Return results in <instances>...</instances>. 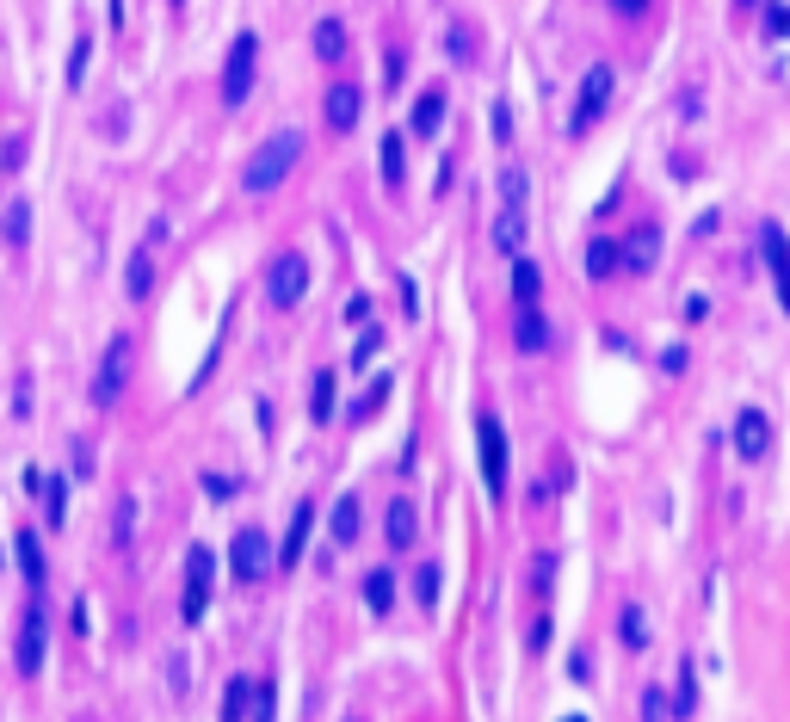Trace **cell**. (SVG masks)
Listing matches in <instances>:
<instances>
[{"label":"cell","instance_id":"f6af8a7d","mask_svg":"<svg viewBox=\"0 0 790 722\" xmlns=\"http://www.w3.org/2000/svg\"><path fill=\"white\" fill-rule=\"evenodd\" d=\"M760 7H766V31H772V38H778V31L790 25V13H784V0H760Z\"/></svg>","mask_w":790,"mask_h":722},{"label":"cell","instance_id":"f1b7e54d","mask_svg":"<svg viewBox=\"0 0 790 722\" xmlns=\"http://www.w3.org/2000/svg\"><path fill=\"white\" fill-rule=\"evenodd\" d=\"M698 710V667H692V655L679 661V685H673V710L667 716H692Z\"/></svg>","mask_w":790,"mask_h":722},{"label":"cell","instance_id":"f5cc1de1","mask_svg":"<svg viewBox=\"0 0 790 722\" xmlns=\"http://www.w3.org/2000/svg\"><path fill=\"white\" fill-rule=\"evenodd\" d=\"M173 7H186V0H173Z\"/></svg>","mask_w":790,"mask_h":722},{"label":"cell","instance_id":"d6a6232c","mask_svg":"<svg viewBox=\"0 0 790 722\" xmlns=\"http://www.w3.org/2000/svg\"><path fill=\"white\" fill-rule=\"evenodd\" d=\"M618 636H624V648H649V618H642V605L618 611Z\"/></svg>","mask_w":790,"mask_h":722},{"label":"cell","instance_id":"9a60e30c","mask_svg":"<svg viewBox=\"0 0 790 722\" xmlns=\"http://www.w3.org/2000/svg\"><path fill=\"white\" fill-rule=\"evenodd\" d=\"M25 482H31V494H38V507H44V519H50V531L68 519V482L62 476H50L44 482V469H25Z\"/></svg>","mask_w":790,"mask_h":722},{"label":"cell","instance_id":"e0dca14e","mask_svg":"<svg viewBox=\"0 0 790 722\" xmlns=\"http://www.w3.org/2000/svg\"><path fill=\"white\" fill-rule=\"evenodd\" d=\"M488 241H494V254H525V210H507V204H500L494 210V229H488Z\"/></svg>","mask_w":790,"mask_h":722},{"label":"cell","instance_id":"7dc6e473","mask_svg":"<svg viewBox=\"0 0 790 722\" xmlns=\"http://www.w3.org/2000/svg\"><path fill=\"white\" fill-rule=\"evenodd\" d=\"M204 488H210V500H235V482L229 476H204Z\"/></svg>","mask_w":790,"mask_h":722},{"label":"cell","instance_id":"db71d44e","mask_svg":"<svg viewBox=\"0 0 790 722\" xmlns=\"http://www.w3.org/2000/svg\"><path fill=\"white\" fill-rule=\"evenodd\" d=\"M574 722H581V716H574Z\"/></svg>","mask_w":790,"mask_h":722},{"label":"cell","instance_id":"9c48e42d","mask_svg":"<svg viewBox=\"0 0 790 722\" xmlns=\"http://www.w3.org/2000/svg\"><path fill=\"white\" fill-rule=\"evenodd\" d=\"M44 648H50V624H44V599L31 593V605H25V624H19V673L25 679H38L44 673Z\"/></svg>","mask_w":790,"mask_h":722},{"label":"cell","instance_id":"83f0119b","mask_svg":"<svg viewBox=\"0 0 790 722\" xmlns=\"http://www.w3.org/2000/svg\"><path fill=\"white\" fill-rule=\"evenodd\" d=\"M581 266H587V278H612V272H618V241H612V235H593Z\"/></svg>","mask_w":790,"mask_h":722},{"label":"cell","instance_id":"b9f144b4","mask_svg":"<svg viewBox=\"0 0 790 722\" xmlns=\"http://www.w3.org/2000/svg\"><path fill=\"white\" fill-rule=\"evenodd\" d=\"M13 414H19V420L31 414V371H19V377H13Z\"/></svg>","mask_w":790,"mask_h":722},{"label":"cell","instance_id":"c3c4849f","mask_svg":"<svg viewBox=\"0 0 790 722\" xmlns=\"http://www.w3.org/2000/svg\"><path fill=\"white\" fill-rule=\"evenodd\" d=\"M612 13L618 19H642V13H649V0H612Z\"/></svg>","mask_w":790,"mask_h":722},{"label":"cell","instance_id":"6da1fadb","mask_svg":"<svg viewBox=\"0 0 790 722\" xmlns=\"http://www.w3.org/2000/svg\"><path fill=\"white\" fill-rule=\"evenodd\" d=\"M303 149H309V142H303V130H272V136L260 142V149L247 155V167H241V192H247V198H266V192H278L284 179L297 173Z\"/></svg>","mask_w":790,"mask_h":722},{"label":"cell","instance_id":"277c9868","mask_svg":"<svg viewBox=\"0 0 790 722\" xmlns=\"http://www.w3.org/2000/svg\"><path fill=\"white\" fill-rule=\"evenodd\" d=\"M254 75H260V38H254V31H241V38L229 44V56H223V105H247Z\"/></svg>","mask_w":790,"mask_h":722},{"label":"cell","instance_id":"2e32d148","mask_svg":"<svg viewBox=\"0 0 790 722\" xmlns=\"http://www.w3.org/2000/svg\"><path fill=\"white\" fill-rule=\"evenodd\" d=\"M13 544H19V568H25V587H31V593H44V587H50V562H44V537H38V531H19V537H13Z\"/></svg>","mask_w":790,"mask_h":722},{"label":"cell","instance_id":"ffe728a7","mask_svg":"<svg viewBox=\"0 0 790 722\" xmlns=\"http://www.w3.org/2000/svg\"><path fill=\"white\" fill-rule=\"evenodd\" d=\"M149 291H155V260H149V241L130 254V266H124V297L130 303H149Z\"/></svg>","mask_w":790,"mask_h":722},{"label":"cell","instance_id":"8d00e7d4","mask_svg":"<svg viewBox=\"0 0 790 722\" xmlns=\"http://www.w3.org/2000/svg\"><path fill=\"white\" fill-rule=\"evenodd\" d=\"M130 531H136V500L118 494V519H112V544H118V550H130Z\"/></svg>","mask_w":790,"mask_h":722},{"label":"cell","instance_id":"44dd1931","mask_svg":"<svg viewBox=\"0 0 790 722\" xmlns=\"http://www.w3.org/2000/svg\"><path fill=\"white\" fill-rule=\"evenodd\" d=\"M525 303H544V266L513 254V309H525Z\"/></svg>","mask_w":790,"mask_h":722},{"label":"cell","instance_id":"7bdbcfd3","mask_svg":"<svg viewBox=\"0 0 790 722\" xmlns=\"http://www.w3.org/2000/svg\"><path fill=\"white\" fill-rule=\"evenodd\" d=\"M25 149H31V142H25V136H13L7 149H0V167H7V173H19V167H25Z\"/></svg>","mask_w":790,"mask_h":722},{"label":"cell","instance_id":"8992f818","mask_svg":"<svg viewBox=\"0 0 790 722\" xmlns=\"http://www.w3.org/2000/svg\"><path fill=\"white\" fill-rule=\"evenodd\" d=\"M272 537L260 531V525H247V531H235L229 537V568H235V581L241 587H254V581H266V574H272Z\"/></svg>","mask_w":790,"mask_h":722},{"label":"cell","instance_id":"ee69618b","mask_svg":"<svg viewBox=\"0 0 790 722\" xmlns=\"http://www.w3.org/2000/svg\"><path fill=\"white\" fill-rule=\"evenodd\" d=\"M383 395H389V377H377V383L365 389V402H358V414H352V420H365V414H377V402H383Z\"/></svg>","mask_w":790,"mask_h":722},{"label":"cell","instance_id":"484cf974","mask_svg":"<svg viewBox=\"0 0 790 722\" xmlns=\"http://www.w3.org/2000/svg\"><path fill=\"white\" fill-rule=\"evenodd\" d=\"M445 50H451L457 68H470V62H476V25H470V19H451V25H445Z\"/></svg>","mask_w":790,"mask_h":722},{"label":"cell","instance_id":"d4e9b609","mask_svg":"<svg viewBox=\"0 0 790 722\" xmlns=\"http://www.w3.org/2000/svg\"><path fill=\"white\" fill-rule=\"evenodd\" d=\"M500 204H507V210H531V179H525L519 161L500 167Z\"/></svg>","mask_w":790,"mask_h":722},{"label":"cell","instance_id":"30bf717a","mask_svg":"<svg viewBox=\"0 0 790 722\" xmlns=\"http://www.w3.org/2000/svg\"><path fill=\"white\" fill-rule=\"evenodd\" d=\"M618 266L624 272H655L661 266V229L655 223H636L630 241H618Z\"/></svg>","mask_w":790,"mask_h":722},{"label":"cell","instance_id":"5b68a950","mask_svg":"<svg viewBox=\"0 0 790 722\" xmlns=\"http://www.w3.org/2000/svg\"><path fill=\"white\" fill-rule=\"evenodd\" d=\"M612 87H618L612 62H593L587 75H581V99H574V118H568V130H574V136H587V130L605 118V105H612Z\"/></svg>","mask_w":790,"mask_h":722},{"label":"cell","instance_id":"ac0fdd59","mask_svg":"<svg viewBox=\"0 0 790 722\" xmlns=\"http://www.w3.org/2000/svg\"><path fill=\"white\" fill-rule=\"evenodd\" d=\"M445 130V87H426L414 99V118H408V136H439Z\"/></svg>","mask_w":790,"mask_h":722},{"label":"cell","instance_id":"f907efd6","mask_svg":"<svg viewBox=\"0 0 790 722\" xmlns=\"http://www.w3.org/2000/svg\"><path fill=\"white\" fill-rule=\"evenodd\" d=\"M550 642V611H544V618H531V648H544Z\"/></svg>","mask_w":790,"mask_h":722},{"label":"cell","instance_id":"816d5d0a","mask_svg":"<svg viewBox=\"0 0 790 722\" xmlns=\"http://www.w3.org/2000/svg\"><path fill=\"white\" fill-rule=\"evenodd\" d=\"M741 7H760V0H741Z\"/></svg>","mask_w":790,"mask_h":722},{"label":"cell","instance_id":"5bb4252c","mask_svg":"<svg viewBox=\"0 0 790 722\" xmlns=\"http://www.w3.org/2000/svg\"><path fill=\"white\" fill-rule=\"evenodd\" d=\"M309 531H315V500H297L291 525H284V544H272V556H278V562H297V556L309 550Z\"/></svg>","mask_w":790,"mask_h":722},{"label":"cell","instance_id":"60d3db41","mask_svg":"<svg viewBox=\"0 0 790 722\" xmlns=\"http://www.w3.org/2000/svg\"><path fill=\"white\" fill-rule=\"evenodd\" d=\"M642 722H667V698H661V685H649V692H642Z\"/></svg>","mask_w":790,"mask_h":722},{"label":"cell","instance_id":"f35d334b","mask_svg":"<svg viewBox=\"0 0 790 722\" xmlns=\"http://www.w3.org/2000/svg\"><path fill=\"white\" fill-rule=\"evenodd\" d=\"M402 81H408V50H389V56H383V87L395 93Z\"/></svg>","mask_w":790,"mask_h":722},{"label":"cell","instance_id":"1f68e13d","mask_svg":"<svg viewBox=\"0 0 790 722\" xmlns=\"http://www.w3.org/2000/svg\"><path fill=\"white\" fill-rule=\"evenodd\" d=\"M760 260H766V272L784 284V229H778V223H766V229H760Z\"/></svg>","mask_w":790,"mask_h":722},{"label":"cell","instance_id":"e575fe53","mask_svg":"<svg viewBox=\"0 0 790 722\" xmlns=\"http://www.w3.org/2000/svg\"><path fill=\"white\" fill-rule=\"evenodd\" d=\"M439 581H445V568H439V562H420V574H414V599H420L426 611L439 605Z\"/></svg>","mask_w":790,"mask_h":722},{"label":"cell","instance_id":"bcb514c9","mask_svg":"<svg viewBox=\"0 0 790 722\" xmlns=\"http://www.w3.org/2000/svg\"><path fill=\"white\" fill-rule=\"evenodd\" d=\"M346 321H352V328H365V321H371V297H352L346 303Z\"/></svg>","mask_w":790,"mask_h":722},{"label":"cell","instance_id":"52a82bcc","mask_svg":"<svg viewBox=\"0 0 790 722\" xmlns=\"http://www.w3.org/2000/svg\"><path fill=\"white\" fill-rule=\"evenodd\" d=\"M476 445H482V488L488 500H507V426L494 414H476Z\"/></svg>","mask_w":790,"mask_h":722},{"label":"cell","instance_id":"836d02e7","mask_svg":"<svg viewBox=\"0 0 790 722\" xmlns=\"http://www.w3.org/2000/svg\"><path fill=\"white\" fill-rule=\"evenodd\" d=\"M247 716H254V722H272L278 716V685L272 679H254V692H247Z\"/></svg>","mask_w":790,"mask_h":722},{"label":"cell","instance_id":"7402d4cb","mask_svg":"<svg viewBox=\"0 0 790 722\" xmlns=\"http://www.w3.org/2000/svg\"><path fill=\"white\" fill-rule=\"evenodd\" d=\"M309 44H315L321 62H340L346 44H352V38H346V19H334V13H328V19H315V38H309Z\"/></svg>","mask_w":790,"mask_h":722},{"label":"cell","instance_id":"ba28073f","mask_svg":"<svg viewBox=\"0 0 790 722\" xmlns=\"http://www.w3.org/2000/svg\"><path fill=\"white\" fill-rule=\"evenodd\" d=\"M210 581H217V556H210L204 544H192V556H186V599H179V618L186 624H198L210 611Z\"/></svg>","mask_w":790,"mask_h":722},{"label":"cell","instance_id":"4fadbf2b","mask_svg":"<svg viewBox=\"0 0 790 722\" xmlns=\"http://www.w3.org/2000/svg\"><path fill=\"white\" fill-rule=\"evenodd\" d=\"M513 346L519 352H550V321H544V309L537 303H525V309H513Z\"/></svg>","mask_w":790,"mask_h":722},{"label":"cell","instance_id":"7a4b0ae2","mask_svg":"<svg viewBox=\"0 0 790 722\" xmlns=\"http://www.w3.org/2000/svg\"><path fill=\"white\" fill-rule=\"evenodd\" d=\"M130 365H136V340L130 334H112L93 365V383H87V402L93 408H118L124 402V383H130Z\"/></svg>","mask_w":790,"mask_h":722},{"label":"cell","instance_id":"cb8c5ba5","mask_svg":"<svg viewBox=\"0 0 790 722\" xmlns=\"http://www.w3.org/2000/svg\"><path fill=\"white\" fill-rule=\"evenodd\" d=\"M0 241L25 247L31 241V198H7V216H0Z\"/></svg>","mask_w":790,"mask_h":722},{"label":"cell","instance_id":"681fc988","mask_svg":"<svg viewBox=\"0 0 790 722\" xmlns=\"http://www.w3.org/2000/svg\"><path fill=\"white\" fill-rule=\"evenodd\" d=\"M488 124H494V136H500V142L513 136V118H507V105H494V118H488Z\"/></svg>","mask_w":790,"mask_h":722},{"label":"cell","instance_id":"d590c367","mask_svg":"<svg viewBox=\"0 0 790 722\" xmlns=\"http://www.w3.org/2000/svg\"><path fill=\"white\" fill-rule=\"evenodd\" d=\"M247 692H254V679H229L223 685V722H247Z\"/></svg>","mask_w":790,"mask_h":722},{"label":"cell","instance_id":"3957f363","mask_svg":"<svg viewBox=\"0 0 790 722\" xmlns=\"http://www.w3.org/2000/svg\"><path fill=\"white\" fill-rule=\"evenodd\" d=\"M309 297V260L297 254V247H284V254H272L266 266V303L272 309H297Z\"/></svg>","mask_w":790,"mask_h":722},{"label":"cell","instance_id":"8fae6325","mask_svg":"<svg viewBox=\"0 0 790 722\" xmlns=\"http://www.w3.org/2000/svg\"><path fill=\"white\" fill-rule=\"evenodd\" d=\"M735 451H741L747 463H760V457L772 451V420H766V408H741V414H735Z\"/></svg>","mask_w":790,"mask_h":722},{"label":"cell","instance_id":"74e56055","mask_svg":"<svg viewBox=\"0 0 790 722\" xmlns=\"http://www.w3.org/2000/svg\"><path fill=\"white\" fill-rule=\"evenodd\" d=\"M377 352H383V334H377V328H365V334H358V346H352V371H365Z\"/></svg>","mask_w":790,"mask_h":722},{"label":"cell","instance_id":"d6986e66","mask_svg":"<svg viewBox=\"0 0 790 722\" xmlns=\"http://www.w3.org/2000/svg\"><path fill=\"white\" fill-rule=\"evenodd\" d=\"M321 112H328L334 130H352L358 118H365V93L358 87H328V105H321Z\"/></svg>","mask_w":790,"mask_h":722},{"label":"cell","instance_id":"603a6c76","mask_svg":"<svg viewBox=\"0 0 790 722\" xmlns=\"http://www.w3.org/2000/svg\"><path fill=\"white\" fill-rule=\"evenodd\" d=\"M377 149H383V161H377V167H383V186H402V179H408V136L389 130Z\"/></svg>","mask_w":790,"mask_h":722},{"label":"cell","instance_id":"4316f807","mask_svg":"<svg viewBox=\"0 0 790 722\" xmlns=\"http://www.w3.org/2000/svg\"><path fill=\"white\" fill-rule=\"evenodd\" d=\"M334 395H340V377H334V371H315V389H309V420L328 426V420H334Z\"/></svg>","mask_w":790,"mask_h":722},{"label":"cell","instance_id":"f546056e","mask_svg":"<svg viewBox=\"0 0 790 722\" xmlns=\"http://www.w3.org/2000/svg\"><path fill=\"white\" fill-rule=\"evenodd\" d=\"M358 525H365V513H358V500L346 494L340 507H334V544H346V550H352V544H358Z\"/></svg>","mask_w":790,"mask_h":722},{"label":"cell","instance_id":"ab89813d","mask_svg":"<svg viewBox=\"0 0 790 722\" xmlns=\"http://www.w3.org/2000/svg\"><path fill=\"white\" fill-rule=\"evenodd\" d=\"M87 50H93V38H75V56H68V87H81V75H87Z\"/></svg>","mask_w":790,"mask_h":722},{"label":"cell","instance_id":"7c38bea8","mask_svg":"<svg viewBox=\"0 0 790 722\" xmlns=\"http://www.w3.org/2000/svg\"><path fill=\"white\" fill-rule=\"evenodd\" d=\"M414 537H420V507H414L408 494H395L389 513H383V544L389 550H414Z\"/></svg>","mask_w":790,"mask_h":722},{"label":"cell","instance_id":"4dcf8cb0","mask_svg":"<svg viewBox=\"0 0 790 722\" xmlns=\"http://www.w3.org/2000/svg\"><path fill=\"white\" fill-rule=\"evenodd\" d=\"M365 605H371V611H389V605H395V574H389V568H371V574H365Z\"/></svg>","mask_w":790,"mask_h":722}]
</instances>
